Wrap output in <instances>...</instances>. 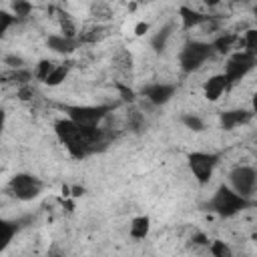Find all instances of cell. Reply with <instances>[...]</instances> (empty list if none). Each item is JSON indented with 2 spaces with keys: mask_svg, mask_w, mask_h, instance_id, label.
Wrapping results in <instances>:
<instances>
[{
  "mask_svg": "<svg viewBox=\"0 0 257 257\" xmlns=\"http://www.w3.org/2000/svg\"><path fill=\"white\" fill-rule=\"evenodd\" d=\"M70 193H72V197H80L84 193V189L82 187H70Z\"/></svg>",
  "mask_w": 257,
  "mask_h": 257,
  "instance_id": "30",
  "label": "cell"
},
{
  "mask_svg": "<svg viewBox=\"0 0 257 257\" xmlns=\"http://www.w3.org/2000/svg\"><path fill=\"white\" fill-rule=\"evenodd\" d=\"M187 161H189V169H191L193 177L201 185H205L211 179V175H213V169L217 165V155H209V153L197 151V153H191L187 157Z\"/></svg>",
  "mask_w": 257,
  "mask_h": 257,
  "instance_id": "4",
  "label": "cell"
},
{
  "mask_svg": "<svg viewBox=\"0 0 257 257\" xmlns=\"http://www.w3.org/2000/svg\"><path fill=\"white\" fill-rule=\"evenodd\" d=\"M179 14H181L183 28H187V30H189V28H193V26H199V24H203V22H207V20H209V16H205V14L197 12V10L189 8V6H181Z\"/></svg>",
  "mask_w": 257,
  "mask_h": 257,
  "instance_id": "13",
  "label": "cell"
},
{
  "mask_svg": "<svg viewBox=\"0 0 257 257\" xmlns=\"http://www.w3.org/2000/svg\"><path fill=\"white\" fill-rule=\"evenodd\" d=\"M32 92H34V90H32V88L26 84V86H20V90H18V96H20L22 100H28V98L32 96Z\"/></svg>",
  "mask_w": 257,
  "mask_h": 257,
  "instance_id": "28",
  "label": "cell"
},
{
  "mask_svg": "<svg viewBox=\"0 0 257 257\" xmlns=\"http://www.w3.org/2000/svg\"><path fill=\"white\" fill-rule=\"evenodd\" d=\"M211 253H213V257H233V253H231V247L225 243V241H221V239H215L213 243H211Z\"/></svg>",
  "mask_w": 257,
  "mask_h": 257,
  "instance_id": "19",
  "label": "cell"
},
{
  "mask_svg": "<svg viewBox=\"0 0 257 257\" xmlns=\"http://www.w3.org/2000/svg\"><path fill=\"white\" fill-rule=\"evenodd\" d=\"M54 131H56L58 139L64 143V147L68 149V153L76 159L86 157L94 149V145L100 143V139H102V133L98 126L84 128V126H78L76 122H72L70 118L58 120L54 124Z\"/></svg>",
  "mask_w": 257,
  "mask_h": 257,
  "instance_id": "1",
  "label": "cell"
},
{
  "mask_svg": "<svg viewBox=\"0 0 257 257\" xmlns=\"http://www.w3.org/2000/svg\"><path fill=\"white\" fill-rule=\"evenodd\" d=\"M12 78H14V82H18V84L26 86V84H28V80H30V72H28V70H16V72L12 74Z\"/></svg>",
  "mask_w": 257,
  "mask_h": 257,
  "instance_id": "25",
  "label": "cell"
},
{
  "mask_svg": "<svg viewBox=\"0 0 257 257\" xmlns=\"http://www.w3.org/2000/svg\"><path fill=\"white\" fill-rule=\"evenodd\" d=\"M149 32V22H139L137 26H135V34L137 36H145Z\"/></svg>",
  "mask_w": 257,
  "mask_h": 257,
  "instance_id": "27",
  "label": "cell"
},
{
  "mask_svg": "<svg viewBox=\"0 0 257 257\" xmlns=\"http://www.w3.org/2000/svg\"><path fill=\"white\" fill-rule=\"evenodd\" d=\"M0 229H2V247H6L12 241V235L16 233V225H12L8 221H2L0 223Z\"/></svg>",
  "mask_w": 257,
  "mask_h": 257,
  "instance_id": "21",
  "label": "cell"
},
{
  "mask_svg": "<svg viewBox=\"0 0 257 257\" xmlns=\"http://www.w3.org/2000/svg\"><path fill=\"white\" fill-rule=\"evenodd\" d=\"M14 20H16V18L10 16L8 12H0V34H4V32L8 30V26H10Z\"/></svg>",
  "mask_w": 257,
  "mask_h": 257,
  "instance_id": "24",
  "label": "cell"
},
{
  "mask_svg": "<svg viewBox=\"0 0 257 257\" xmlns=\"http://www.w3.org/2000/svg\"><path fill=\"white\" fill-rule=\"evenodd\" d=\"M249 118H251V112H247V110H243V108L225 110V112H221V126L227 128V131H231V128H235V126H239V124L249 122Z\"/></svg>",
  "mask_w": 257,
  "mask_h": 257,
  "instance_id": "11",
  "label": "cell"
},
{
  "mask_svg": "<svg viewBox=\"0 0 257 257\" xmlns=\"http://www.w3.org/2000/svg\"><path fill=\"white\" fill-rule=\"evenodd\" d=\"M245 207H247V199L225 185H221L217 189L215 197L211 199V209L221 217H233L235 213H239Z\"/></svg>",
  "mask_w": 257,
  "mask_h": 257,
  "instance_id": "2",
  "label": "cell"
},
{
  "mask_svg": "<svg viewBox=\"0 0 257 257\" xmlns=\"http://www.w3.org/2000/svg\"><path fill=\"white\" fill-rule=\"evenodd\" d=\"M227 86H229L227 76H225V74H215V76H211L209 80H205V84H203V94H205L207 100H219L221 94L227 90Z\"/></svg>",
  "mask_w": 257,
  "mask_h": 257,
  "instance_id": "9",
  "label": "cell"
},
{
  "mask_svg": "<svg viewBox=\"0 0 257 257\" xmlns=\"http://www.w3.org/2000/svg\"><path fill=\"white\" fill-rule=\"evenodd\" d=\"M116 88H118V92H120L122 100H128V102H133V100H135V92H133L128 86H124V84H116Z\"/></svg>",
  "mask_w": 257,
  "mask_h": 257,
  "instance_id": "26",
  "label": "cell"
},
{
  "mask_svg": "<svg viewBox=\"0 0 257 257\" xmlns=\"http://www.w3.org/2000/svg\"><path fill=\"white\" fill-rule=\"evenodd\" d=\"M211 50H213L211 44L197 42V40L189 42V44L183 48L181 58H179V60H181V68H183L185 72H193V70H197V68L211 56Z\"/></svg>",
  "mask_w": 257,
  "mask_h": 257,
  "instance_id": "3",
  "label": "cell"
},
{
  "mask_svg": "<svg viewBox=\"0 0 257 257\" xmlns=\"http://www.w3.org/2000/svg\"><path fill=\"white\" fill-rule=\"evenodd\" d=\"M106 106H68L66 112H68V118L72 122H76L78 126H84V128H92L96 126L104 114H106Z\"/></svg>",
  "mask_w": 257,
  "mask_h": 257,
  "instance_id": "5",
  "label": "cell"
},
{
  "mask_svg": "<svg viewBox=\"0 0 257 257\" xmlns=\"http://www.w3.org/2000/svg\"><path fill=\"white\" fill-rule=\"evenodd\" d=\"M42 185L36 177L32 175H26V173H20V175H14L10 179V191L16 199L20 201H30V199H36L38 193H40Z\"/></svg>",
  "mask_w": 257,
  "mask_h": 257,
  "instance_id": "6",
  "label": "cell"
},
{
  "mask_svg": "<svg viewBox=\"0 0 257 257\" xmlns=\"http://www.w3.org/2000/svg\"><path fill=\"white\" fill-rule=\"evenodd\" d=\"M171 30H173V24H167V26H163L153 38H151V44H153V48L155 50H163L165 48V44H167V40H169V36H171Z\"/></svg>",
  "mask_w": 257,
  "mask_h": 257,
  "instance_id": "16",
  "label": "cell"
},
{
  "mask_svg": "<svg viewBox=\"0 0 257 257\" xmlns=\"http://www.w3.org/2000/svg\"><path fill=\"white\" fill-rule=\"evenodd\" d=\"M145 96L153 102V104H165L171 96H173V92H175V86H171V84H161V82H157V84H151V86H147L145 90Z\"/></svg>",
  "mask_w": 257,
  "mask_h": 257,
  "instance_id": "10",
  "label": "cell"
},
{
  "mask_svg": "<svg viewBox=\"0 0 257 257\" xmlns=\"http://www.w3.org/2000/svg\"><path fill=\"white\" fill-rule=\"evenodd\" d=\"M151 229V219L147 215H139L131 221V237L133 239H145Z\"/></svg>",
  "mask_w": 257,
  "mask_h": 257,
  "instance_id": "14",
  "label": "cell"
},
{
  "mask_svg": "<svg viewBox=\"0 0 257 257\" xmlns=\"http://www.w3.org/2000/svg\"><path fill=\"white\" fill-rule=\"evenodd\" d=\"M46 44H48L50 50H54V52H58V54H70V52L76 48V40H74V38H66V36H62V34H52V36H48Z\"/></svg>",
  "mask_w": 257,
  "mask_h": 257,
  "instance_id": "12",
  "label": "cell"
},
{
  "mask_svg": "<svg viewBox=\"0 0 257 257\" xmlns=\"http://www.w3.org/2000/svg\"><path fill=\"white\" fill-rule=\"evenodd\" d=\"M6 62H8L10 66H14V68H20V66H22V58H18V56H8Z\"/></svg>",
  "mask_w": 257,
  "mask_h": 257,
  "instance_id": "29",
  "label": "cell"
},
{
  "mask_svg": "<svg viewBox=\"0 0 257 257\" xmlns=\"http://www.w3.org/2000/svg\"><path fill=\"white\" fill-rule=\"evenodd\" d=\"M181 120H183V124H185L187 128H191V131H195V133H201V131L205 128L203 120H201L197 114H183Z\"/></svg>",
  "mask_w": 257,
  "mask_h": 257,
  "instance_id": "20",
  "label": "cell"
},
{
  "mask_svg": "<svg viewBox=\"0 0 257 257\" xmlns=\"http://www.w3.org/2000/svg\"><path fill=\"white\" fill-rule=\"evenodd\" d=\"M52 70H54V64H52L50 60H40V62H38V68H36V76L44 82Z\"/></svg>",
  "mask_w": 257,
  "mask_h": 257,
  "instance_id": "23",
  "label": "cell"
},
{
  "mask_svg": "<svg viewBox=\"0 0 257 257\" xmlns=\"http://www.w3.org/2000/svg\"><path fill=\"white\" fill-rule=\"evenodd\" d=\"M68 76V66H64V64H58V66H54V70L48 74V78L44 80L48 86H58V84H62L64 82V78Z\"/></svg>",
  "mask_w": 257,
  "mask_h": 257,
  "instance_id": "17",
  "label": "cell"
},
{
  "mask_svg": "<svg viewBox=\"0 0 257 257\" xmlns=\"http://www.w3.org/2000/svg\"><path fill=\"white\" fill-rule=\"evenodd\" d=\"M251 106H253V112H257V92H255L253 98H251Z\"/></svg>",
  "mask_w": 257,
  "mask_h": 257,
  "instance_id": "32",
  "label": "cell"
},
{
  "mask_svg": "<svg viewBox=\"0 0 257 257\" xmlns=\"http://www.w3.org/2000/svg\"><path fill=\"white\" fill-rule=\"evenodd\" d=\"M241 44H243V52H247L251 56H257V28L247 30L243 40H241Z\"/></svg>",
  "mask_w": 257,
  "mask_h": 257,
  "instance_id": "15",
  "label": "cell"
},
{
  "mask_svg": "<svg viewBox=\"0 0 257 257\" xmlns=\"http://www.w3.org/2000/svg\"><path fill=\"white\" fill-rule=\"evenodd\" d=\"M12 8H14V14H16L18 18H24V16H28V14L32 12V4H30V2H24V0H16V2L12 4Z\"/></svg>",
  "mask_w": 257,
  "mask_h": 257,
  "instance_id": "22",
  "label": "cell"
},
{
  "mask_svg": "<svg viewBox=\"0 0 257 257\" xmlns=\"http://www.w3.org/2000/svg\"><path fill=\"white\" fill-rule=\"evenodd\" d=\"M235 40H237V36H235V34H223V36H219V38L213 42V48H215L217 52L225 54V52H229V50L233 48Z\"/></svg>",
  "mask_w": 257,
  "mask_h": 257,
  "instance_id": "18",
  "label": "cell"
},
{
  "mask_svg": "<svg viewBox=\"0 0 257 257\" xmlns=\"http://www.w3.org/2000/svg\"><path fill=\"white\" fill-rule=\"evenodd\" d=\"M253 14H255V20H257V6L253 8Z\"/></svg>",
  "mask_w": 257,
  "mask_h": 257,
  "instance_id": "33",
  "label": "cell"
},
{
  "mask_svg": "<svg viewBox=\"0 0 257 257\" xmlns=\"http://www.w3.org/2000/svg\"><path fill=\"white\" fill-rule=\"evenodd\" d=\"M229 181H231L233 191L247 199L257 187V173L251 167H237L231 171Z\"/></svg>",
  "mask_w": 257,
  "mask_h": 257,
  "instance_id": "8",
  "label": "cell"
},
{
  "mask_svg": "<svg viewBox=\"0 0 257 257\" xmlns=\"http://www.w3.org/2000/svg\"><path fill=\"white\" fill-rule=\"evenodd\" d=\"M195 243L203 245V243H207V237H205V235H197V237H195Z\"/></svg>",
  "mask_w": 257,
  "mask_h": 257,
  "instance_id": "31",
  "label": "cell"
},
{
  "mask_svg": "<svg viewBox=\"0 0 257 257\" xmlns=\"http://www.w3.org/2000/svg\"><path fill=\"white\" fill-rule=\"evenodd\" d=\"M255 62H257V56H251V54H247L243 50L241 52H235V54L229 56L223 74L227 76L229 82H237V80H241L255 66Z\"/></svg>",
  "mask_w": 257,
  "mask_h": 257,
  "instance_id": "7",
  "label": "cell"
}]
</instances>
